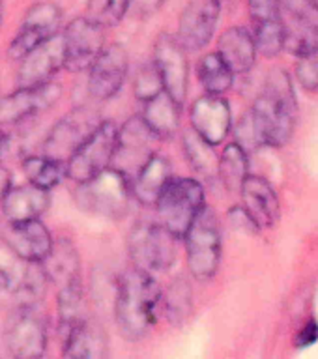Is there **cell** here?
I'll return each instance as SVG.
<instances>
[{
  "label": "cell",
  "mask_w": 318,
  "mask_h": 359,
  "mask_svg": "<svg viewBox=\"0 0 318 359\" xmlns=\"http://www.w3.org/2000/svg\"><path fill=\"white\" fill-rule=\"evenodd\" d=\"M64 39L62 34H55L53 38L45 39L38 47L19 60L15 75L17 88H32L39 84L51 83L55 75L64 67Z\"/></svg>",
  "instance_id": "obj_14"
},
{
  "label": "cell",
  "mask_w": 318,
  "mask_h": 359,
  "mask_svg": "<svg viewBox=\"0 0 318 359\" xmlns=\"http://www.w3.org/2000/svg\"><path fill=\"white\" fill-rule=\"evenodd\" d=\"M129 73L128 50L120 43L105 45L88 67V94L98 101H109L122 90Z\"/></svg>",
  "instance_id": "obj_15"
},
{
  "label": "cell",
  "mask_w": 318,
  "mask_h": 359,
  "mask_svg": "<svg viewBox=\"0 0 318 359\" xmlns=\"http://www.w3.org/2000/svg\"><path fill=\"white\" fill-rule=\"evenodd\" d=\"M64 39V69L72 73L86 72L100 53L105 49V28L90 21L88 17H77L67 22L62 32Z\"/></svg>",
  "instance_id": "obj_12"
},
{
  "label": "cell",
  "mask_w": 318,
  "mask_h": 359,
  "mask_svg": "<svg viewBox=\"0 0 318 359\" xmlns=\"http://www.w3.org/2000/svg\"><path fill=\"white\" fill-rule=\"evenodd\" d=\"M197 77L206 94L223 95L234 84V73L227 66V62L218 55V50L208 53L199 60Z\"/></svg>",
  "instance_id": "obj_28"
},
{
  "label": "cell",
  "mask_w": 318,
  "mask_h": 359,
  "mask_svg": "<svg viewBox=\"0 0 318 359\" xmlns=\"http://www.w3.org/2000/svg\"><path fill=\"white\" fill-rule=\"evenodd\" d=\"M2 213L8 223H25L39 219L51 206L49 191L32 184L11 185L2 196Z\"/></svg>",
  "instance_id": "obj_22"
},
{
  "label": "cell",
  "mask_w": 318,
  "mask_h": 359,
  "mask_svg": "<svg viewBox=\"0 0 318 359\" xmlns=\"http://www.w3.org/2000/svg\"><path fill=\"white\" fill-rule=\"evenodd\" d=\"M249 176V154L238 142H230L219 156L218 180L232 193H240L244 180Z\"/></svg>",
  "instance_id": "obj_30"
},
{
  "label": "cell",
  "mask_w": 318,
  "mask_h": 359,
  "mask_svg": "<svg viewBox=\"0 0 318 359\" xmlns=\"http://www.w3.org/2000/svg\"><path fill=\"white\" fill-rule=\"evenodd\" d=\"M161 286L154 273L131 266L120 275L114 296V320L124 339H145L156 325L161 307Z\"/></svg>",
  "instance_id": "obj_1"
},
{
  "label": "cell",
  "mask_w": 318,
  "mask_h": 359,
  "mask_svg": "<svg viewBox=\"0 0 318 359\" xmlns=\"http://www.w3.org/2000/svg\"><path fill=\"white\" fill-rule=\"evenodd\" d=\"M241 206L251 215L255 224L260 229H272L281 213L279 198L274 187L260 176L249 174L240 187Z\"/></svg>",
  "instance_id": "obj_21"
},
{
  "label": "cell",
  "mask_w": 318,
  "mask_h": 359,
  "mask_svg": "<svg viewBox=\"0 0 318 359\" xmlns=\"http://www.w3.org/2000/svg\"><path fill=\"white\" fill-rule=\"evenodd\" d=\"M161 309L173 325H182L193 313V288L185 277H176L161 294Z\"/></svg>",
  "instance_id": "obj_31"
},
{
  "label": "cell",
  "mask_w": 318,
  "mask_h": 359,
  "mask_svg": "<svg viewBox=\"0 0 318 359\" xmlns=\"http://www.w3.org/2000/svg\"><path fill=\"white\" fill-rule=\"evenodd\" d=\"M128 252L133 266L150 273H161L176 262L178 238L159 221H139L129 230Z\"/></svg>",
  "instance_id": "obj_5"
},
{
  "label": "cell",
  "mask_w": 318,
  "mask_h": 359,
  "mask_svg": "<svg viewBox=\"0 0 318 359\" xmlns=\"http://www.w3.org/2000/svg\"><path fill=\"white\" fill-rule=\"evenodd\" d=\"M157 221L173 232L178 240L184 238L191 223L195 221L204 201V187L197 178H171L156 201Z\"/></svg>",
  "instance_id": "obj_6"
},
{
  "label": "cell",
  "mask_w": 318,
  "mask_h": 359,
  "mask_svg": "<svg viewBox=\"0 0 318 359\" xmlns=\"http://www.w3.org/2000/svg\"><path fill=\"white\" fill-rule=\"evenodd\" d=\"M62 355L72 359H101L109 353V337L98 320L84 316L60 335Z\"/></svg>",
  "instance_id": "obj_19"
},
{
  "label": "cell",
  "mask_w": 318,
  "mask_h": 359,
  "mask_svg": "<svg viewBox=\"0 0 318 359\" xmlns=\"http://www.w3.org/2000/svg\"><path fill=\"white\" fill-rule=\"evenodd\" d=\"M229 221L236 230H241V232H246V234H255V232H258V226L255 224V221H253L251 215L246 212V208L244 206L230 208Z\"/></svg>",
  "instance_id": "obj_42"
},
{
  "label": "cell",
  "mask_w": 318,
  "mask_h": 359,
  "mask_svg": "<svg viewBox=\"0 0 318 359\" xmlns=\"http://www.w3.org/2000/svg\"><path fill=\"white\" fill-rule=\"evenodd\" d=\"M251 34L258 55L266 56V58H274L285 49V27H283L281 17L279 19L255 22Z\"/></svg>",
  "instance_id": "obj_34"
},
{
  "label": "cell",
  "mask_w": 318,
  "mask_h": 359,
  "mask_svg": "<svg viewBox=\"0 0 318 359\" xmlns=\"http://www.w3.org/2000/svg\"><path fill=\"white\" fill-rule=\"evenodd\" d=\"M11 172L8 168L0 167V201H2V196L8 193V189L11 187Z\"/></svg>",
  "instance_id": "obj_44"
},
{
  "label": "cell",
  "mask_w": 318,
  "mask_h": 359,
  "mask_svg": "<svg viewBox=\"0 0 318 359\" xmlns=\"http://www.w3.org/2000/svg\"><path fill=\"white\" fill-rule=\"evenodd\" d=\"M75 202L84 212L98 217L120 221L128 215L133 193H131V178L120 168L109 167L94 178L77 184Z\"/></svg>",
  "instance_id": "obj_3"
},
{
  "label": "cell",
  "mask_w": 318,
  "mask_h": 359,
  "mask_svg": "<svg viewBox=\"0 0 318 359\" xmlns=\"http://www.w3.org/2000/svg\"><path fill=\"white\" fill-rule=\"evenodd\" d=\"M165 0H129V11L135 19L146 21L157 15V11L161 10Z\"/></svg>",
  "instance_id": "obj_41"
},
{
  "label": "cell",
  "mask_w": 318,
  "mask_h": 359,
  "mask_svg": "<svg viewBox=\"0 0 318 359\" xmlns=\"http://www.w3.org/2000/svg\"><path fill=\"white\" fill-rule=\"evenodd\" d=\"M156 135L152 133L145 120L140 116H131L118 128V140H117V154L114 161L118 163L117 168L129 176V168H135V172L139 167L154 154L150 150L152 142H156ZM114 167V165H112ZM131 178V176H129Z\"/></svg>",
  "instance_id": "obj_18"
},
{
  "label": "cell",
  "mask_w": 318,
  "mask_h": 359,
  "mask_svg": "<svg viewBox=\"0 0 318 359\" xmlns=\"http://www.w3.org/2000/svg\"><path fill=\"white\" fill-rule=\"evenodd\" d=\"M103 122L100 111L94 107L81 105L58 120L47 133L44 154L66 163L72 154L100 128Z\"/></svg>",
  "instance_id": "obj_9"
},
{
  "label": "cell",
  "mask_w": 318,
  "mask_h": 359,
  "mask_svg": "<svg viewBox=\"0 0 318 359\" xmlns=\"http://www.w3.org/2000/svg\"><path fill=\"white\" fill-rule=\"evenodd\" d=\"M234 135H236L234 142H238V144L247 151V154L260 148V140H258L257 131H255V126H253L251 114H249V112H246L240 122L236 123Z\"/></svg>",
  "instance_id": "obj_39"
},
{
  "label": "cell",
  "mask_w": 318,
  "mask_h": 359,
  "mask_svg": "<svg viewBox=\"0 0 318 359\" xmlns=\"http://www.w3.org/2000/svg\"><path fill=\"white\" fill-rule=\"evenodd\" d=\"M22 172L27 176L28 184L41 187L45 191L55 189L56 185H60L64 178H67L66 163L55 157L30 156L22 161Z\"/></svg>",
  "instance_id": "obj_29"
},
{
  "label": "cell",
  "mask_w": 318,
  "mask_h": 359,
  "mask_svg": "<svg viewBox=\"0 0 318 359\" xmlns=\"http://www.w3.org/2000/svg\"><path fill=\"white\" fill-rule=\"evenodd\" d=\"M53 236L39 219L25 223H10L4 243L25 262L39 264L53 247Z\"/></svg>",
  "instance_id": "obj_20"
},
{
  "label": "cell",
  "mask_w": 318,
  "mask_h": 359,
  "mask_svg": "<svg viewBox=\"0 0 318 359\" xmlns=\"http://www.w3.org/2000/svg\"><path fill=\"white\" fill-rule=\"evenodd\" d=\"M318 341V324L314 320H309L307 324L303 325L302 331L298 333L296 337V342L300 348H305V346H311L314 342Z\"/></svg>",
  "instance_id": "obj_43"
},
{
  "label": "cell",
  "mask_w": 318,
  "mask_h": 359,
  "mask_svg": "<svg viewBox=\"0 0 318 359\" xmlns=\"http://www.w3.org/2000/svg\"><path fill=\"white\" fill-rule=\"evenodd\" d=\"M4 341L13 358H41L49 344V322L39 305H15L6 322Z\"/></svg>",
  "instance_id": "obj_7"
},
{
  "label": "cell",
  "mask_w": 318,
  "mask_h": 359,
  "mask_svg": "<svg viewBox=\"0 0 318 359\" xmlns=\"http://www.w3.org/2000/svg\"><path fill=\"white\" fill-rule=\"evenodd\" d=\"M182 150L197 176L202 180H218L219 156L216 146L201 139L193 129H187L182 135Z\"/></svg>",
  "instance_id": "obj_27"
},
{
  "label": "cell",
  "mask_w": 318,
  "mask_h": 359,
  "mask_svg": "<svg viewBox=\"0 0 318 359\" xmlns=\"http://www.w3.org/2000/svg\"><path fill=\"white\" fill-rule=\"evenodd\" d=\"M247 11H249L253 25L281 17L277 0H247Z\"/></svg>",
  "instance_id": "obj_40"
},
{
  "label": "cell",
  "mask_w": 318,
  "mask_h": 359,
  "mask_svg": "<svg viewBox=\"0 0 318 359\" xmlns=\"http://www.w3.org/2000/svg\"><path fill=\"white\" fill-rule=\"evenodd\" d=\"M60 97L62 84L55 81L32 88H15L11 94L0 97V128L38 116L39 112L51 109Z\"/></svg>",
  "instance_id": "obj_16"
},
{
  "label": "cell",
  "mask_w": 318,
  "mask_h": 359,
  "mask_svg": "<svg viewBox=\"0 0 318 359\" xmlns=\"http://www.w3.org/2000/svg\"><path fill=\"white\" fill-rule=\"evenodd\" d=\"M283 27H285V43L296 38L307 28L314 11V0H277Z\"/></svg>",
  "instance_id": "obj_33"
},
{
  "label": "cell",
  "mask_w": 318,
  "mask_h": 359,
  "mask_svg": "<svg viewBox=\"0 0 318 359\" xmlns=\"http://www.w3.org/2000/svg\"><path fill=\"white\" fill-rule=\"evenodd\" d=\"M118 126L114 122H103L66 161L67 178L75 184H83L94 178L105 168L112 167L117 154Z\"/></svg>",
  "instance_id": "obj_8"
},
{
  "label": "cell",
  "mask_w": 318,
  "mask_h": 359,
  "mask_svg": "<svg viewBox=\"0 0 318 359\" xmlns=\"http://www.w3.org/2000/svg\"><path fill=\"white\" fill-rule=\"evenodd\" d=\"M6 148H8V135L4 133V128H0V159L4 156Z\"/></svg>",
  "instance_id": "obj_45"
},
{
  "label": "cell",
  "mask_w": 318,
  "mask_h": 359,
  "mask_svg": "<svg viewBox=\"0 0 318 359\" xmlns=\"http://www.w3.org/2000/svg\"><path fill=\"white\" fill-rule=\"evenodd\" d=\"M143 114L152 133L156 135L157 140H171L174 135H178L180 122H182V105H178L171 95L163 90L152 100L143 103Z\"/></svg>",
  "instance_id": "obj_26"
},
{
  "label": "cell",
  "mask_w": 318,
  "mask_h": 359,
  "mask_svg": "<svg viewBox=\"0 0 318 359\" xmlns=\"http://www.w3.org/2000/svg\"><path fill=\"white\" fill-rule=\"evenodd\" d=\"M2 17H4V4H2V0H0V25H2Z\"/></svg>",
  "instance_id": "obj_46"
},
{
  "label": "cell",
  "mask_w": 318,
  "mask_h": 359,
  "mask_svg": "<svg viewBox=\"0 0 318 359\" xmlns=\"http://www.w3.org/2000/svg\"><path fill=\"white\" fill-rule=\"evenodd\" d=\"M62 22V10L55 2H36L22 17L21 27L8 45V58L19 62L22 56L38 47L41 41L58 34Z\"/></svg>",
  "instance_id": "obj_11"
},
{
  "label": "cell",
  "mask_w": 318,
  "mask_h": 359,
  "mask_svg": "<svg viewBox=\"0 0 318 359\" xmlns=\"http://www.w3.org/2000/svg\"><path fill=\"white\" fill-rule=\"evenodd\" d=\"M296 79L307 92H318V58L313 56H300L296 64Z\"/></svg>",
  "instance_id": "obj_38"
},
{
  "label": "cell",
  "mask_w": 318,
  "mask_h": 359,
  "mask_svg": "<svg viewBox=\"0 0 318 359\" xmlns=\"http://www.w3.org/2000/svg\"><path fill=\"white\" fill-rule=\"evenodd\" d=\"M182 240L185 243V262L191 277L199 283L213 279L223 252L221 224L213 208H202Z\"/></svg>",
  "instance_id": "obj_4"
},
{
  "label": "cell",
  "mask_w": 318,
  "mask_h": 359,
  "mask_svg": "<svg viewBox=\"0 0 318 359\" xmlns=\"http://www.w3.org/2000/svg\"><path fill=\"white\" fill-rule=\"evenodd\" d=\"M56 313H58V337L72 330L73 325L79 324L86 314L84 305L83 283H72V285L60 286L58 297H56Z\"/></svg>",
  "instance_id": "obj_32"
},
{
  "label": "cell",
  "mask_w": 318,
  "mask_h": 359,
  "mask_svg": "<svg viewBox=\"0 0 318 359\" xmlns=\"http://www.w3.org/2000/svg\"><path fill=\"white\" fill-rule=\"evenodd\" d=\"M152 64L161 79L163 90L178 105H184L190 88V62L187 50L180 45L174 34L163 32L157 36Z\"/></svg>",
  "instance_id": "obj_10"
},
{
  "label": "cell",
  "mask_w": 318,
  "mask_h": 359,
  "mask_svg": "<svg viewBox=\"0 0 318 359\" xmlns=\"http://www.w3.org/2000/svg\"><path fill=\"white\" fill-rule=\"evenodd\" d=\"M218 55L227 62L234 75L249 72L258 55L251 30L246 27L227 28L218 39Z\"/></svg>",
  "instance_id": "obj_25"
},
{
  "label": "cell",
  "mask_w": 318,
  "mask_h": 359,
  "mask_svg": "<svg viewBox=\"0 0 318 359\" xmlns=\"http://www.w3.org/2000/svg\"><path fill=\"white\" fill-rule=\"evenodd\" d=\"M249 114L260 146H285L298 122V101L291 75L283 69L270 73Z\"/></svg>",
  "instance_id": "obj_2"
},
{
  "label": "cell",
  "mask_w": 318,
  "mask_h": 359,
  "mask_svg": "<svg viewBox=\"0 0 318 359\" xmlns=\"http://www.w3.org/2000/svg\"><path fill=\"white\" fill-rule=\"evenodd\" d=\"M129 11V0H88L86 17L101 28H114L126 19Z\"/></svg>",
  "instance_id": "obj_36"
},
{
  "label": "cell",
  "mask_w": 318,
  "mask_h": 359,
  "mask_svg": "<svg viewBox=\"0 0 318 359\" xmlns=\"http://www.w3.org/2000/svg\"><path fill=\"white\" fill-rule=\"evenodd\" d=\"M28 266L30 262L21 260L6 243L0 245V296L13 297Z\"/></svg>",
  "instance_id": "obj_35"
},
{
  "label": "cell",
  "mask_w": 318,
  "mask_h": 359,
  "mask_svg": "<svg viewBox=\"0 0 318 359\" xmlns=\"http://www.w3.org/2000/svg\"><path fill=\"white\" fill-rule=\"evenodd\" d=\"M39 266L51 285H56L58 288L81 280V258L77 247L73 245L69 238L53 240L49 255L39 262Z\"/></svg>",
  "instance_id": "obj_24"
},
{
  "label": "cell",
  "mask_w": 318,
  "mask_h": 359,
  "mask_svg": "<svg viewBox=\"0 0 318 359\" xmlns=\"http://www.w3.org/2000/svg\"><path fill=\"white\" fill-rule=\"evenodd\" d=\"M191 129L212 146L221 144L232 129V112L223 95L204 94L190 109Z\"/></svg>",
  "instance_id": "obj_17"
},
{
  "label": "cell",
  "mask_w": 318,
  "mask_h": 359,
  "mask_svg": "<svg viewBox=\"0 0 318 359\" xmlns=\"http://www.w3.org/2000/svg\"><path fill=\"white\" fill-rule=\"evenodd\" d=\"M221 17L219 0H191L180 13L176 39L187 53L202 50L218 30Z\"/></svg>",
  "instance_id": "obj_13"
},
{
  "label": "cell",
  "mask_w": 318,
  "mask_h": 359,
  "mask_svg": "<svg viewBox=\"0 0 318 359\" xmlns=\"http://www.w3.org/2000/svg\"><path fill=\"white\" fill-rule=\"evenodd\" d=\"M133 92L135 97L139 101H143V103L152 100V97L159 94V92H163L161 79L157 75L156 67H154L152 62L143 64V66L137 69V75H135L133 83Z\"/></svg>",
  "instance_id": "obj_37"
},
{
  "label": "cell",
  "mask_w": 318,
  "mask_h": 359,
  "mask_svg": "<svg viewBox=\"0 0 318 359\" xmlns=\"http://www.w3.org/2000/svg\"><path fill=\"white\" fill-rule=\"evenodd\" d=\"M171 178H173V165L168 157L154 151L131 178L133 198L143 206H154L157 196L161 195Z\"/></svg>",
  "instance_id": "obj_23"
}]
</instances>
